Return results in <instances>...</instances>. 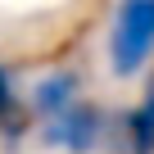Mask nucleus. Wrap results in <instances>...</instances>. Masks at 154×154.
Returning <instances> with one entry per match:
<instances>
[{
  "instance_id": "1",
  "label": "nucleus",
  "mask_w": 154,
  "mask_h": 154,
  "mask_svg": "<svg viewBox=\"0 0 154 154\" xmlns=\"http://www.w3.org/2000/svg\"><path fill=\"white\" fill-rule=\"evenodd\" d=\"M154 54V0H122L113 36H109V59L118 77H131L149 63Z\"/></svg>"
},
{
  "instance_id": "2",
  "label": "nucleus",
  "mask_w": 154,
  "mask_h": 154,
  "mask_svg": "<svg viewBox=\"0 0 154 154\" xmlns=\"http://www.w3.org/2000/svg\"><path fill=\"white\" fill-rule=\"evenodd\" d=\"M100 131H104V118H100L95 104H68V109L54 113V122H50L45 136H50L54 145L72 149V154H86V149L100 140Z\"/></svg>"
},
{
  "instance_id": "3",
  "label": "nucleus",
  "mask_w": 154,
  "mask_h": 154,
  "mask_svg": "<svg viewBox=\"0 0 154 154\" xmlns=\"http://www.w3.org/2000/svg\"><path fill=\"white\" fill-rule=\"evenodd\" d=\"M127 145L131 154H154V77L145 82L140 104L127 113Z\"/></svg>"
},
{
  "instance_id": "4",
  "label": "nucleus",
  "mask_w": 154,
  "mask_h": 154,
  "mask_svg": "<svg viewBox=\"0 0 154 154\" xmlns=\"http://www.w3.org/2000/svg\"><path fill=\"white\" fill-rule=\"evenodd\" d=\"M23 127H27V113H23L18 95H14V77L0 68V131H5V136H18Z\"/></svg>"
},
{
  "instance_id": "5",
  "label": "nucleus",
  "mask_w": 154,
  "mask_h": 154,
  "mask_svg": "<svg viewBox=\"0 0 154 154\" xmlns=\"http://www.w3.org/2000/svg\"><path fill=\"white\" fill-rule=\"evenodd\" d=\"M72 77L68 72H59V77H45L41 82V91H36V104L45 109V113H59V109H68V100H72Z\"/></svg>"
}]
</instances>
